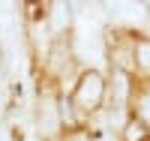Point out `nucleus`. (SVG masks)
<instances>
[{"label": "nucleus", "mask_w": 150, "mask_h": 141, "mask_svg": "<svg viewBox=\"0 0 150 141\" xmlns=\"http://www.w3.org/2000/svg\"><path fill=\"white\" fill-rule=\"evenodd\" d=\"M57 141H72V138H69V135H63V138H57Z\"/></svg>", "instance_id": "obj_9"}, {"label": "nucleus", "mask_w": 150, "mask_h": 141, "mask_svg": "<svg viewBox=\"0 0 150 141\" xmlns=\"http://www.w3.org/2000/svg\"><path fill=\"white\" fill-rule=\"evenodd\" d=\"M0 141H15V132H12L6 123H0Z\"/></svg>", "instance_id": "obj_7"}, {"label": "nucleus", "mask_w": 150, "mask_h": 141, "mask_svg": "<svg viewBox=\"0 0 150 141\" xmlns=\"http://www.w3.org/2000/svg\"><path fill=\"white\" fill-rule=\"evenodd\" d=\"M147 141H150V138H147Z\"/></svg>", "instance_id": "obj_10"}, {"label": "nucleus", "mask_w": 150, "mask_h": 141, "mask_svg": "<svg viewBox=\"0 0 150 141\" xmlns=\"http://www.w3.org/2000/svg\"><path fill=\"white\" fill-rule=\"evenodd\" d=\"M69 138H72V141H96V138H93L90 132H84V129H78V132H72Z\"/></svg>", "instance_id": "obj_8"}, {"label": "nucleus", "mask_w": 150, "mask_h": 141, "mask_svg": "<svg viewBox=\"0 0 150 141\" xmlns=\"http://www.w3.org/2000/svg\"><path fill=\"white\" fill-rule=\"evenodd\" d=\"M123 141H147V126L132 117L126 126H123Z\"/></svg>", "instance_id": "obj_6"}, {"label": "nucleus", "mask_w": 150, "mask_h": 141, "mask_svg": "<svg viewBox=\"0 0 150 141\" xmlns=\"http://www.w3.org/2000/svg\"><path fill=\"white\" fill-rule=\"evenodd\" d=\"M132 60L138 69H150V39H135L132 45Z\"/></svg>", "instance_id": "obj_5"}, {"label": "nucleus", "mask_w": 150, "mask_h": 141, "mask_svg": "<svg viewBox=\"0 0 150 141\" xmlns=\"http://www.w3.org/2000/svg\"><path fill=\"white\" fill-rule=\"evenodd\" d=\"M132 108H135V120L150 126V87H144L132 96Z\"/></svg>", "instance_id": "obj_4"}, {"label": "nucleus", "mask_w": 150, "mask_h": 141, "mask_svg": "<svg viewBox=\"0 0 150 141\" xmlns=\"http://www.w3.org/2000/svg\"><path fill=\"white\" fill-rule=\"evenodd\" d=\"M72 51H75V60L93 63V69H96L105 60V36L99 30H78L72 36Z\"/></svg>", "instance_id": "obj_3"}, {"label": "nucleus", "mask_w": 150, "mask_h": 141, "mask_svg": "<svg viewBox=\"0 0 150 141\" xmlns=\"http://www.w3.org/2000/svg\"><path fill=\"white\" fill-rule=\"evenodd\" d=\"M60 96L54 87H45L36 96V105H33V132L39 135L42 141H57L63 138V111H60Z\"/></svg>", "instance_id": "obj_2"}, {"label": "nucleus", "mask_w": 150, "mask_h": 141, "mask_svg": "<svg viewBox=\"0 0 150 141\" xmlns=\"http://www.w3.org/2000/svg\"><path fill=\"white\" fill-rule=\"evenodd\" d=\"M66 96H69V102H72L75 114H78V120H81V117L90 120L96 111L105 108V99H108V81H105V75L99 72V69H84L78 78H75L72 90H69Z\"/></svg>", "instance_id": "obj_1"}]
</instances>
